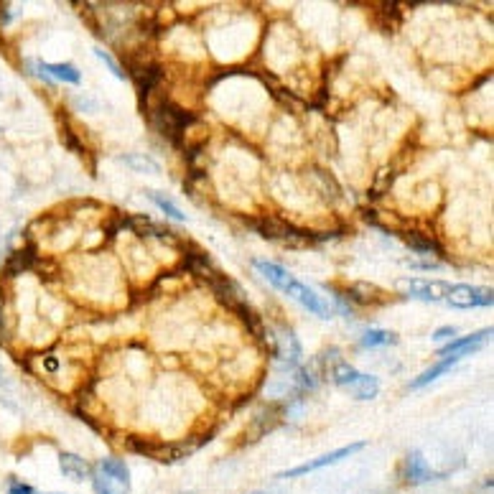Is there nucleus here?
<instances>
[{
    "mask_svg": "<svg viewBox=\"0 0 494 494\" xmlns=\"http://www.w3.org/2000/svg\"><path fill=\"white\" fill-rule=\"evenodd\" d=\"M405 479H408L410 484H423V482L433 479L431 466L425 464V459L418 451L408 454V459H405Z\"/></svg>",
    "mask_w": 494,
    "mask_h": 494,
    "instance_id": "f8f14e48",
    "label": "nucleus"
},
{
    "mask_svg": "<svg viewBox=\"0 0 494 494\" xmlns=\"http://www.w3.org/2000/svg\"><path fill=\"white\" fill-rule=\"evenodd\" d=\"M364 448V443L362 441H357V443H349V446H342L337 448V451H329V454L319 456V459H314V461L308 464H301V466H293V469L288 471H281L278 477L281 479H296V477H303V474H311V471L316 469H324V466H331V464H339L342 459H349L352 454H357V451H362Z\"/></svg>",
    "mask_w": 494,
    "mask_h": 494,
    "instance_id": "423d86ee",
    "label": "nucleus"
},
{
    "mask_svg": "<svg viewBox=\"0 0 494 494\" xmlns=\"http://www.w3.org/2000/svg\"><path fill=\"white\" fill-rule=\"evenodd\" d=\"M59 466H62L64 477H69L71 482H85V479L92 477V471H89V464H87L82 456L59 454Z\"/></svg>",
    "mask_w": 494,
    "mask_h": 494,
    "instance_id": "9b49d317",
    "label": "nucleus"
},
{
    "mask_svg": "<svg viewBox=\"0 0 494 494\" xmlns=\"http://www.w3.org/2000/svg\"><path fill=\"white\" fill-rule=\"evenodd\" d=\"M456 329L454 326H443V329H439L436 334H433V339H439V342H443V339H454Z\"/></svg>",
    "mask_w": 494,
    "mask_h": 494,
    "instance_id": "5701e85b",
    "label": "nucleus"
},
{
    "mask_svg": "<svg viewBox=\"0 0 494 494\" xmlns=\"http://www.w3.org/2000/svg\"><path fill=\"white\" fill-rule=\"evenodd\" d=\"M133 77L135 82H138V89H141V94L145 97V94L156 87V82L161 79V69H158L156 64H145V67H135L133 69Z\"/></svg>",
    "mask_w": 494,
    "mask_h": 494,
    "instance_id": "4468645a",
    "label": "nucleus"
},
{
    "mask_svg": "<svg viewBox=\"0 0 494 494\" xmlns=\"http://www.w3.org/2000/svg\"><path fill=\"white\" fill-rule=\"evenodd\" d=\"M94 56H97V59H100V62H105V64H107V69H110L112 74H115V77H118V79H123V77H125V71L120 69V64L115 62V59H112V56L107 54V51H103V48H94Z\"/></svg>",
    "mask_w": 494,
    "mask_h": 494,
    "instance_id": "412c9836",
    "label": "nucleus"
},
{
    "mask_svg": "<svg viewBox=\"0 0 494 494\" xmlns=\"http://www.w3.org/2000/svg\"><path fill=\"white\" fill-rule=\"evenodd\" d=\"M31 265V250H18L10 255V263H8V270L10 273H16V270H26V267Z\"/></svg>",
    "mask_w": 494,
    "mask_h": 494,
    "instance_id": "aec40b11",
    "label": "nucleus"
},
{
    "mask_svg": "<svg viewBox=\"0 0 494 494\" xmlns=\"http://www.w3.org/2000/svg\"><path fill=\"white\" fill-rule=\"evenodd\" d=\"M395 342H398V339H395L392 331H380V329H372L362 337V344L364 346H385V344H395Z\"/></svg>",
    "mask_w": 494,
    "mask_h": 494,
    "instance_id": "6ab92c4d",
    "label": "nucleus"
},
{
    "mask_svg": "<svg viewBox=\"0 0 494 494\" xmlns=\"http://www.w3.org/2000/svg\"><path fill=\"white\" fill-rule=\"evenodd\" d=\"M331 380L342 387V390H346L352 398H357V400H372V398H377V392H380V382H377L372 375H362V372H357V369L352 367V364H346V362H339V364H334L331 367Z\"/></svg>",
    "mask_w": 494,
    "mask_h": 494,
    "instance_id": "7ed1b4c3",
    "label": "nucleus"
},
{
    "mask_svg": "<svg viewBox=\"0 0 494 494\" xmlns=\"http://www.w3.org/2000/svg\"><path fill=\"white\" fill-rule=\"evenodd\" d=\"M252 265H255V270H258L263 278H267V281L273 283L275 288H281L285 296H290L293 301H299L301 306H306L311 314H316L319 319H329L331 316L329 301L324 299L321 293H316L311 285L301 283L299 278H293L285 267L275 265V263H265V260H255Z\"/></svg>",
    "mask_w": 494,
    "mask_h": 494,
    "instance_id": "f257e3e1",
    "label": "nucleus"
},
{
    "mask_svg": "<svg viewBox=\"0 0 494 494\" xmlns=\"http://www.w3.org/2000/svg\"><path fill=\"white\" fill-rule=\"evenodd\" d=\"M130 227L138 232V235L143 237H158V240H173L171 237V229L168 227H161V224H153L150 220H145V217H133V220L127 222Z\"/></svg>",
    "mask_w": 494,
    "mask_h": 494,
    "instance_id": "2eb2a0df",
    "label": "nucleus"
},
{
    "mask_svg": "<svg viewBox=\"0 0 494 494\" xmlns=\"http://www.w3.org/2000/svg\"><path fill=\"white\" fill-rule=\"evenodd\" d=\"M398 288L410 296V299H421V301H443L446 299L448 283L443 281H418V278H405L398 281Z\"/></svg>",
    "mask_w": 494,
    "mask_h": 494,
    "instance_id": "0eeeda50",
    "label": "nucleus"
},
{
    "mask_svg": "<svg viewBox=\"0 0 494 494\" xmlns=\"http://www.w3.org/2000/svg\"><path fill=\"white\" fill-rule=\"evenodd\" d=\"M8 494H36L28 484H21V482H10Z\"/></svg>",
    "mask_w": 494,
    "mask_h": 494,
    "instance_id": "4be33fe9",
    "label": "nucleus"
},
{
    "mask_svg": "<svg viewBox=\"0 0 494 494\" xmlns=\"http://www.w3.org/2000/svg\"><path fill=\"white\" fill-rule=\"evenodd\" d=\"M92 484L97 494H127L130 492V469L123 459H103L92 471Z\"/></svg>",
    "mask_w": 494,
    "mask_h": 494,
    "instance_id": "f03ea898",
    "label": "nucleus"
},
{
    "mask_svg": "<svg viewBox=\"0 0 494 494\" xmlns=\"http://www.w3.org/2000/svg\"><path fill=\"white\" fill-rule=\"evenodd\" d=\"M46 369H51V372L56 369V360H54V357H48V360H46Z\"/></svg>",
    "mask_w": 494,
    "mask_h": 494,
    "instance_id": "b1692460",
    "label": "nucleus"
},
{
    "mask_svg": "<svg viewBox=\"0 0 494 494\" xmlns=\"http://www.w3.org/2000/svg\"><path fill=\"white\" fill-rule=\"evenodd\" d=\"M133 171H141V173H158L161 171V166L153 161L150 156H143V153H130V156L123 158Z\"/></svg>",
    "mask_w": 494,
    "mask_h": 494,
    "instance_id": "a211bd4d",
    "label": "nucleus"
},
{
    "mask_svg": "<svg viewBox=\"0 0 494 494\" xmlns=\"http://www.w3.org/2000/svg\"><path fill=\"white\" fill-rule=\"evenodd\" d=\"M191 123H194V115L184 112L181 107H176V105L161 103V107H158V115H156L158 130H161L171 143H176V145L181 143V133H184Z\"/></svg>",
    "mask_w": 494,
    "mask_h": 494,
    "instance_id": "39448f33",
    "label": "nucleus"
},
{
    "mask_svg": "<svg viewBox=\"0 0 494 494\" xmlns=\"http://www.w3.org/2000/svg\"><path fill=\"white\" fill-rule=\"evenodd\" d=\"M451 367H454V362H446V360H441L436 367H431V369H425L423 375L421 377H416L413 382H410V390H421V387H425V385H431V382H436L439 377H443L446 372H451Z\"/></svg>",
    "mask_w": 494,
    "mask_h": 494,
    "instance_id": "dca6fc26",
    "label": "nucleus"
},
{
    "mask_svg": "<svg viewBox=\"0 0 494 494\" xmlns=\"http://www.w3.org/2000/svg\"><path fill=\"white\" fill-rule=\"evenodd\" d=\"M258 232L267 240H308L306 232H299L296 227H290L288 222H278V220H260L258 222Z\"/></svg>",
    "mask_w": 494,
    "mask_h": 494,
    "instance_id": "9d476101",
    "label": "nucleus"
},
{
    "mask_svg": "<svg viewBox=\"0 0 494 494\" xmlns=\"http://www.w3.org/2000/svg\"><path fill=\"white\" fill-rule=\"evenodd\" d=\"M489 337H492V329H484V331H477V334H469V337H464V339H456V342L446 344L439 352L441 360L456 362V360H461V357H466V354H474Z\"/></svg>",
    "mask_w": 494,
    "mask_h": 494,
    "instance_id": "6e6552de",
    "label": "nucleus"
},
{
    "mask_svg": "<svg viewBox=\"0 0 494 494\" xmlns=\"http://www.w3.org/2000/svg\"><path fill=\"white\" fill-rule=\"evenodd\" d=\"M270 334H273V344H270L273 354H278L285 364H299L303 349H301V342L296 339V334L290 329H275Z\"/></svg>",
    "mask_w": 494,
    "mask_h": 494,
    "instance_id": "1a4fd4ad",
    "label": "nucleus"
},
{
    "mask_svg": "<svg viewBox=\"0 0 494 494\" xmlns=\"http://www.w3.org/2000/svg\"><path fill=\"white\" fill-rule=\"evenodd\" d=\"M39 69H41V74H44V79H59V82H67V85H79V82H82L79 71L74 69V64L39 62Z\"/></svg>",
    "mask_w": 494,
    "mask_h": 494,
    "instance_id": "ddd939ff",
    "label": "nucleus"
},
{
    "mask_svg": "<svg viewBox=\"0 0 494 494\" xmlns=\"http://www.w3.org/2000/svg\"><path fill=\"white\" fill-rule=\"evenodd\" d=\"M448 306L454 308H477V306H492L494 296L489 288H479L469 283H448L446 299Z\"/></svg>",
    "mask_w": 494,
    "mask_h": 494,
    "instance_id": "20e7f679",
    "label": "nucleus"
},
{
    "mask_svg": "<svg viewBox=\"0 0 494 494\" xmlns=\"http://www.w3.org/2000/svg\"><path fill=\"white\" fill-rule=\"evenodd\" d=\"M148 199L166 214V217H171V220H176V222H186V214L179 212V206L173 204L171 199H166L164 194H158V191H148Z\"/></svg>",
    "mask_w": 494,
    "mask_h": 494,
    "instance_id": "f3484780",
    "label": "nucleus"
}]
</instances>
